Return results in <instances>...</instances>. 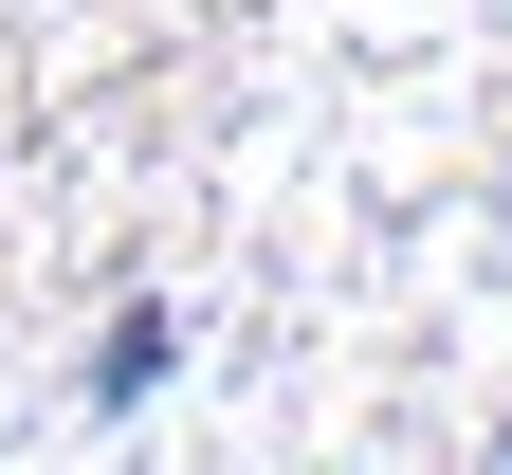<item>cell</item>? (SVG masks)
Listing matches in <instances>:
<instances>
[{
    "instance_id": "cell-1",
    "label": "cell",
    "mask_w": 512,
    "mask_h": 475,
    "mask_svg": "<svg viewBox=\"0 0 512 475\" xmlns=\"http://www.w3.org/2000/svg\"><path fill=\"white\" fill-rule=\"evenodd\" d=\"M165 366H183V329H165V311H128V329H110V348H92V402H110V421H128V402H147Z\"/></svg>"
}]
</instances>
